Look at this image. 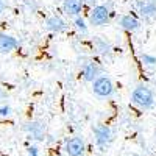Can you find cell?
<instances>
[{
    "mask_svg": "<svg viewBox=\"0 0 156 156\" xmlns=\"http://www.w3.org/2000/svg\"><path fill=\"white\" fill-rule=\"evenodd\" d=\"M5 98H6V92H5V89H3L2 86H0V101L5 100Z\"/></svg>",
    "mask_w": 156,
    "mask_h": 156,
    "instance_id": "cell-18",
    "label": "cell"
},
{
    "mask_svg": "<svg viewBox=\"0 0 156 156\" xmlns=\"http://www.w3.org/2000/svg\"><path fill=\"white\" fill-rule=\"evenodd\" d=\"M11 112H12V109H11L9 105H2L0 106V117H8V115H11Z\"/></svg>",
    "mask_w": 156,
    "mask_h": 156,
    "instance_id": "cell-16",
    "label": "cell"
},
{
    "mask_svg": "<svg viewBox=\"0 0 156 156\" xmlns=\"http://www.w3.org/2000/svg\"><path fill=\"white\" fill-rule=\"evenodd\" d=\"M112 16V12L109 11V8L106 5H95L89 12V22L94 27H103L109 22Z\"/></svg>",
    "mask_w": 156,
    "mask_h": 156,
    "instance_id": "cell-2",
    "label": "cell"
},
{
    "mask_svg": "<svg viewBox=\"0 0 156 156\" xmlns=\"http://www.w3.org/2000/svg\"><path fill=\"white\" fill-rule=\"evenodd\" d=\"M119 25L128 33H134L140 28V22L137 17L131 16V14H125V16H120L119 17Z\"/></svg>",
    "mask_w": 156,
    "mask_h": 156,
    "instance_id": "cell-12",
    "label": "cell"
},
{
    "mask_svg": "<svg viewBox=\"0 0 156 156\" xmlns=\"http://www.w3.org/2000/svg\"><path fill=\"white\" fill-rule=\"evenodd\" d=\"M73 27L78 31V34H81V36H87L89 34V27H87L86 20L81 16H78V17L73 19Z\"/></svg>",
    "mask_w": 156,
    "mask_h": 156,
    "instance_id": "cell-14",
    "label": "cell"
},
{
    "mask_svg": "<svg viewBox=\"0 0 156 156\" xmlns=\"http://www.w3.org/2000/svg\"><path fill=\"white\" fill-rule=\"evenodd\" d=\"M136 9L140 17L145 20H151L156 17V0H137Z\"/></svg>",
    "mask_w": 156,
    "mask_h": 156,
    "instance_id": "cell-7",
    "label": "cell"
},
{
    "mask_svg": "<svg viewBox=\"0 0 156 156\" xmlns=\"http://www.w3.org/2000/svg\"><path fill=\"white\" fill-rule=\"evenodd\" d=\"M140 61H142V64H144V66H147V67H156V56H153V55L144 53V55L140 56Z\"/></svg>",
    "mask_w": 156,
    "mask_h": 156,
    "instance_id": "cell-15",
    "label": "cell"
},
{
    "mask_svg": "<svg viewBox=\"0 0 156 156\" xmlns=\"http://www.w3.org/2000/svg\"><path fill=\"white\" fill-rule=\"evenodd\" d=\"M27 153H28V156H39V148H37V145H30V147L27 148Z\"/></svg>",
    "mask_w": 156,
    "mask_h": 156,
    "instance_id": "cell-17",
    "label": "cell"
},
{
    "mask_svg": "<svg viewBox=\"0 0 156 156\" xmlns=\"http://www.w3.org/2000/svg\"><path fill=\"white\" fill-rule=\"evenodd\" d=\"M94 140L98 148H106L111 142L114 140V131L108 125H97L92 128Z\"/></svg>",
    "mask_w": 156,
    "mask_h": 156,
    "instance_id": "cell-3",
    "label": "cell"
},
{
    "mask_svg": "<svg viewBox=\"0 0 156 156\" xmlns=\"http://www.w3.org/2000/svg\"><path fill=\"white\" fill-rule=\"evenodd\" d=\"M23 129L27 131L28 139H33V140H37V142H42L45 139V125L41 120L28 122L23 126Z\"/></svg>",
    "mask_w": 156,
    "mask_h": 156,
    "instance_id": "cell-6",
    "label": "cell"
},
{
    "mask_svg": "<svg viewBox=\"0 0 156 156\" xmlns=\"http://www.w3.org/2000/svg\"><path fill=\"white\" fill-rule=\"evenodd\" d=\"M3 11H5V2H3V0H0V14H2Z\"/></svg>",
    "mask_w": 156,
    "mask_h": 156,
    "instance_id": "cell-19",
    "label": "cell"
},
{
    "mask_svg": "<svg viewBox=\"0 0 156 156\" xmlns=\"http://www.w3.org/2000/svg\"><path fill=\"white\" fill-rule=\"evenodd\" d=\"M101 75V66L95 61H87L83 64V69H81V76L84 81L89 83H94L97 78Z\"/></svg>",
    "mask_w": 156,
    "mask_h": 156,
    "instance_id": "cell-8",
    "label": "cell"
},
{
    "mask_svg": "<svg viewBox=\"0 0 156 156\" xmlns=\"http://www.w3.org/2000/svg\"><path fill=\"white\" fill-rule=\"evenodd\" d=\"M19 42L14 36L11 34H5V33H0V53H11V51H14L17 48Z\"/></svg>",
    "mask_w": 156,
    "mask_h": 156,
    "instance_id": "cell-11",
    "label": "cell"
},
{
    "mask_svg": "<svg viewBox=\"0 0 156 156\" xmlns=\"http://www.w3.org/2000/svg\"><path fill=\"white\" fill-rule=\"evenodd\" d=\"M92 90H94L95 95H98L101 98H108L114 94V83H112V80L109 76L100 75L92 83Z\"/></svg>",
    "mask_w": 156,
    "mask_h": 156,
    "instance_id": "cell-4",
    "label": "cell"
},
{
    "mask_svg": "<svg viewBox=\"0 0 156 156\" xmlns=\"http://www.w3.org/2000/svg\"><path fill=\"white\" fill-rule=\"evenodd\" d=\"M92 42H94V47H95V50H97L98 55L106 56V55L111 53L112 45H111L109 41H106V39H103V37H100V36H95V37L92 39Z\"/></svg>",
    "mask_w": 156,
    "mask_h": 156,
    "instance_id": "cell-13",
    "label": "cell"
},
{
    "mask_svg": "<svg viewBox=\"0 0 156 156\" xmlns=\"http://www.w3.org/2000/svg\"><path fill=\"white\" fill-rule=\"evenodd\" d=\"M84 8V0H62V11L69 17H78Z\"/></svg>",
    "mask_w": 156,
    "mask_h": 156,
    "instance_id": "cell-9",
    "label": "cell"
},
{
    "mask_svg": "<svg viewBox=\"0 0 156 156\" xmlns=\"http://www.w3.org/2000/svg\"><path fill=\"white\" fill-rule=\"evenodd\" d=\"M131 103L140 109H151L154 106V92L147 84H137L131 92Z\"/></svg>",
    "mask_w": 156,
    "mask_h": 156,
    "instance_id": "cell-1",
    "label": "cell"
},
{
    "mask_svg": "<svg viewBox=\"0 0 156 156\" xmlns=\"http://www.w3.org/2000/svg\"><path fill=\"white\" fill-rule=\"evenodd\" d=\"M45 27H47V30L48 31H51V33H64L67 30V22L64 20L61 16H50L47 20H45Z\"/></svg>",
    "mask_w": 156,
    "mask_h": 156,
    "instance_id": "cell-10",
    "label": "cell"
},
{
    "mask_svg": "<svg viewBox=\"0 0 156 156\" xmlns=\"http://www.w3.org/2000/svg\"><path fill=\"white\" fill-rule=\"evenodd\" d=\"M64 151L67 156H83L86 151V142L81 136H73L66 140Z\"/></svg>",
    "mask_w": 156,
    "mask_h": 156,
    "instance_id": "cell-5",
    "label": "cell"
}]
</instances>
